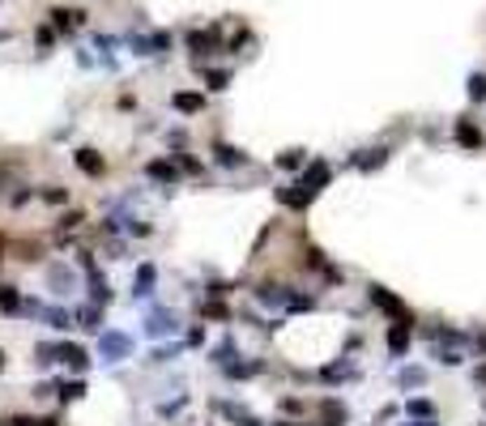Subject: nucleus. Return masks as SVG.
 <instances>
[{
  "mask_svg": "<svg viewBox=\"0 0 486 426\" xmlns=\"http://www.w3.org/2000/svg\"><path fill=\"white\" fill-rule=\"evenodd\" d=\"M175 333H180V315H175L171 307L145 311V337H149V341H167V337H175Z\"/></svg>",
  "mask_w": 486,
  "mask_h": 426,
  "instance_id": "1",
  "label": "nucleus"
},
{
  "mask_svg": "<svg viewBox=\"0 0 486 426\" xmlns=\"http://www.w3.org/2000/svg\"><path fill=\"white\" fill-rule=\"evenodd\" d=\"M367 294H371V303H375V307H380V311L393 320V324H405V329H414V311H410V307H405L397 294H389L384 286H371Z\"/></svg>",
  "mask_w": 486,
  "mask_h": 426,
  "instance_id": "2",
  "label": "nucleus"
},
{
  "mask_svg": "<svg viewBox=\"0 0 486 426\" xmlns=\"http://www.w3.org/2000/svg\"><path fill=\"white\" fill-rule=\"evenodd\" d=\"M47 362H69V371H86V366H90V354H86V345H77V341H51V345H47Z\"/></svg>",
  "mask_w": 486,
  "mask_h": 426,
  "instance_id": "3",
  "label": "nucleus"
},
{
  "mask_svg": "<svg viewBox=\"0 0 486 426\" xmlns=\"http://www.w3.org/2000/svg\"><path fill=\"white\" fill-rule=\"evenodd\" d=\"M98 354H102L107 362H124V358H133V337L120 333V329H107V333L98 337Z\"/></svg>",
  "mask_w": 486,
  "mask_h": 426,
  "instance_id": "4",
  "label": "nucleus"
},
{
  "mask_svg": "<svg viewBox=\"0 0 486 426\" xmlns=\"http://www.w3.org/2000/svg\"><path fill=\"white\" fill-rule=\"evenodd\" d=\"M329 179H333V167L324 163V158H316V163H307V167L299 171V184H303L311 196H320L324 188H329Z\"/></svg>",
  "mask_w": 486,
  "mask_h": 426,
  "instance_id": "5",
  "label": "nucleus"
},
{
  "mask_svg": "<svg viewBox=\"0 0 486 426\" xmlns=\"http://www.w3.org/2000/svg\"><path fill=\"white\" fill-rule=\"evenodd\" d=\"M363 371L350 362V358H337V362H329V366H320V380L324 384H350V380H358Z\"/></svg>",
  "mask_w": 486,
  "mask_h": 426,
  "instance_id": "6",
  "label": "nucleus"
},
{
  "mask_svg": "<svg viewBox=\"0 0 486 426\" xmlns=\"http://www.w3.org/2000/svg\"><path fill=\"white\" fill-rule=\"evenodd\" d=\"M145 175H149L154 184H167V188H171V184H180V175H184V171L175 167V158H154V163L145 167Z\"/></svg>",
  "mask_w": 486,
  "mask_h": 426,
  "instance_id": "7",
  "label": "nucleus"
},
{
  "mask_svg": "<svg viewBox=\"0 0 486 426\" xmlns=\"http://www.w3.org/2000/svg\"><path fill=\"white\" fill-rule=\"evenodd\" d=\"M154 286H158V264L154 260H145L141 269H137V277H133V298L141 303V298H149L154 294Z\"/></svg>",
  "mask_w": 486,
  "mask_h": 426,
  "instance_id": "8",
  "label": "nucleus"
},
{
  "mask_svg": "<svg viewBox=\"0 0 486 426\" xmlns=\"http://www.w3.org/2000/svg\"><path fill=\"white\" fill-rule=\"evenodd\" d=\"M389 153H393L389 145H375V149H363V153H354V158H350V167H354V171H380V167L389 163Z\"/></svg>",
  "mask_w": 486,
  "mask_h": 426,
  "instance_id": "9",
  "label": "nucleus"
},
{
  "mask_svg": "<svg viewBox=\"0 0 486 426\" xmlns=\"http://www.w3.org/2000/svg\"><path fill=\"white\" fill-rule=\"evenodd\" d=\"M213 163L227 167V171H239V167H248V153L235 149V145H227V141H213Z\"/></svg>",
  "mask_w": 486,
  "mask_h": 426,
  "instance_id": "10",
  "label": "nucleus"
},
{
  "mask_svg": "<svg viewBox=\"0 0 486 426\" xmlns=\"http://www.w3.org/2000/svg\"><path fill=\"white\" fill-rule=\"evenodd\" d=\"M278 200H282L286 209H295V213H303V209H307V205H311L316 196H311V192H307V188H303V184L295 179V184H286V188H278Z\"/></svg>",
  "mask_w": 486,
  "mask_h": 426,
  "instance_id": "11",
  "label": "nucleus"
},
{
  "mask_svg": "<svg viewBox=\"0 0 486 426\" xmlns=\"http://www.w3.org/2000/svg\"><path fill=\"white\" fill-rule=\"evenodd\" d=\"M47 286H56V294H69V290L77 286V277H73V269H69V264L51 260V264H47Z\"/></svg>",
  "mask_w": 486,
  "mask_h": 426,
  "instance_id": "12",
  "label": "nucleus"
},
{
  "mask_svg": "<svg viewBox=\"0 0 486 426\" xmlns=\"http://www.w3.org/2000/svg\"><path fill=\"white\" fill-rule=\"evenodd\" d=\"M73 167H77L81 175H102V171H107V163L98 158V149H86V145L73 153Z\"/></svg>",
  "mask_w": 486,
  "mask_h": 426,
  "instance_id": "13",
  "label": "nucleus"
},
{
  "mask_svg": "<svg viewBox=\"0 0 486 426\" xmlns=\"http://www.w3.org/2000/svg\"><path fill=\"white\" fill-rule=\"evenodd\" d=\"M452 137H457V141H461L465 149H482V145H486V137H482V128H478L473 120H457Z\"/></svg>",
  "mask_w": 486,
  "mask_h": 426,
  "instance_id": "14",
  "label": "nucleus"
},
{
  "mask_svg": "<svg viewBox=\"0 0 486 426\" xmlns=\"http://www.w3.org/2000/svg\"><path fill=\"white\" fill-rule=\"evenodd\" d=\"M410 333H414V329H405V324H389L384 341H389V354H393V358H405V354H410Z\"/></svg>",
  "mask_w": 486,
  "mask_h": 426,
  "instance_id": "15",
  "label": "nucleus"
},
{
  "mask_svg": "<svg viewBox=\"0 0 486 426\" xmlns=\"http://www.w3.org/2000/svg\"><path fill=\"white\" fill-rule=\"evenodd\" d=\"M346 422H350V409L337 397H329V401L320 405V426H346Z\"/></svg>",
  "mask_w": 486,
  "mask_h": 426,
  "instance_id": "16",
  "label": "nucleus"
},
{
  "mask_svg": "<svg viewBox=\"0 0 486 426\" xmlns=\"http://www.w3.org/2000/svg\"><path fill=\"white\" fill-rule=\"evenodd\" d=\"M86 277H90V303H94V307H107V303L116 298V294H112V282L102 277V269H94V273H86Z\"/></svg>",
  "mask_w": 486,
  "mask_h": 426,
  "instance_id": "17",
  "label": "nucleus"
},
{
  "mask_svg": "<svg viewBox=\"0 0 486 426\" xmlns=\"http://www.w3.org/2000/svg\"><path fill=\"white\" fill-rule=\"evenodd\" d=\"M307 163H311V158H307V149H282V153L274 158V167H278V171H290V175H299Z\"/></svg>",
  "mask_w": 486,
  "mask_h": 426,
  "instance_id": "18",
  "label": "nucleus"
},
{
  "mask_svg": "<svg viewBox=\"0 0 486 426\" xmlns=\"http://www.w3.org/2000/svg\"><path fill=\"white\" fill-rule=\"evenodd\" d=\"M260 371H264L260 358H243V362L235 358L231 366H222V376H227V380H252V376H260Z\"/></svg>",
  "mask_w": 486,
  "mask_h": 426,
  "instance_id": "19",
  "label": "nucleus"
},
{
  "mask_svg": "<svg viewBox=\"0 0 486 426\" xmlns=\"http://www.w3.org/2000/svg\"><path fill=\"white\" fill-rule=\"evenodd\" d=\"M39 320H43V324H47V329H56V333H65V329H73V311H65L60 303H56V307H43V311H39Z\"/></svg>",
  "mask_w": 486,
  "mask_h": 426,
  "instance_id": "20",
  "label": "nucleus"
},
{
  "mask_svg": "<svg viewBox=\"0 0 486 426\" xmlns=\"http://www.w3.org/2000/svg\"><path fill=\"white\" fill-rule=\"evenodd\" d=\"M252 298H256V303H264V307H286L290 290H282V286H274V282H264V286H256V290H252Z\"/></svg>",
  "mask_w": 486,
  "mask_h": 426,
  "instance_id": "21",
  "label": "nucleus"
},
{
  "mask_svg": "<svg viewBox=\"0 0 486 426\" xmlns=\"http://www.w3.org/2000/svg\"><path fill=\"white\" fill-rule=\"evenodd\" d=\"M209 358H213V366H218V371H222V366H231V362L239 358V345H235V337H222L218 345L209 350Z\"/></svg>",
  "mask_w": 486,
  "mask_h": 426,
  "instance_id": "22",
  "label": "nucleus"
},
{
  "mask_svg": "<svg viewBox=\"0 0 486 426\" xmlns=\"http://www.w3.org/2000/svg\"><path fill=\"white\" fill-rule=\"evenodd\" d=\"M201 315H205V320H213V324H231V320H235V311H231L222 298H209V303H201Z\"/></svg>",
  "mask_w": 486,
  "mask_h": 426,
  "instance_id": "23",
  "label": "nucleus"
},
{
  "mask_svg": "<svg viewBox=\"0 0 486 426\" xmlns=\"http://www.w3.org/2000/svg\"><path fill=\"white\" fill-rule=\"evenodd\" d=\"M22 303H26V298H22V294H18L13 286H0V315L18 320V315H22Z\"/></svg>",
  "mask_w": 486,
  "mask_h": 426,
  "instance_id": "24",
  "label": "nucleus"
},
{
  "mask_svg": "<svg viewBox=\"0 0 486 426\" xmlns=\"http://www.w3.org/2000/svg\"><path fill=\"white\" fill-rule=\"evenodd\" d=\"M422 384H426V366H401L397 371V388L410 392V388H422Z\"/></svg>",
  "mask_w": 486,
  "mask_h": 426,
  "instance_id": "25",
  "label": "nucleus"
},
{
  "mask_svg": "<svg viewBox=\"0 0 486 426\" xmlns=\"http://www.w3.org/2000/svg\"><path fill=\"white\" fill-rule=\"evenodd\" d=\"M405 413H410L414 422H422V418H436V401H431V397H410V401H405Z\"/></svg>",
  "mask_w": 486,
  "mask_h": 426,
  "instance_id": "26",
  "label": "nucleus"
},
{
  "mask_svg": "<svg viewBox=\"0 0 486 426\" xmlns=\"http://www.w3.org/2000/svg\"><path fill=\"white\" fill-rule=\"evenodd\" d=\"M47 18L56 22V30H77V26L86 22V13H77V9H51Z\"/></svg>",
  "mask_w": 486,
  "mask_h": 426,
  "instance_id": "27",
  "label": "nucleus"
},
{
  "mask_svg": "<svg viewBox=\"0 0 486 426\" xmlns=\"http://www.w3.org/2000/svg\"><path fill=\"white\" fill-rule=\"evenodd\" d=\"M73 320H77V324H81L86 333H98V324H102V307H94V303H86V307H81V311H77Z\"/></svg>",
  "mask_w": 486,
  "mask_h": 426,
  "instance_id": "28",
  "label": "nucleus"
},
{
  "mask_svg": "<svg viewBox=\"0 0 486 426\" xmlns=\"http://www.w3.org/2000/svg\"><path fill=\"white\" fill-rule=\"evenodd\" d=\"M171 106H175V111H184V116H192V111H201V106H205V98H201V94H188V90H180V94L171 98Z\"/></svg>",
  "mask_w": 486,
  "mask_h": 426,
  "instance_id": "29",
  "label": "nucleus"
},
{
  "mask_svg": "<svg viewBox=\"0 0 486 426\" xmlns=\"http://www.w3.org/2000/svg\"><path fill=\"white\" fill-rule=\"evenodd\" d=\"M86 392H90V384H86V380H60V388H56V397H60V401H81Z\"/></svg>",
  "mask_w": 486,
  "mask_h": 426,
  "instance_id": "30",
  "label": "nucleus"
},
{
  "mask_svg": "<svg viewBox=\"0 0 486 426\" xmlns=\"http://www.w3.org/2000/svg\"><path fill=\"white\" fill-rule=\"evenodd\" d=\"M436 358L444 366H461L465 362V345H436Z\"/></svg>",
  "mask_w": 486,
  "mask_h": 426,
  "instance_id": "31",
  "label": "nucleus"
},
{
  "mask_svg": "<svg viewBox=\"0 0 486 426\" xmlns=\"http://www.w3.org/2000/svg\"><path fill=\"white\" fill-rule=\"evenodd\" d=\"M213 413H222V418H231V422H239V426H243V418H248V409L235 405V401H213Z\"/></svg>",
  "mask_w": 486,
  "mask_h": 426,
  "instance_id": "32",
  "label": "nucleus"
},
{
  "mask_svg": "<svg viewBox=\"0 0 486 426\" xmlns=\"http://www.w3.org/2000/svg\"><path fill=\"white\" fill-rule=\"evenodd\" d=\"M469 102H486V73H469Z\"/></svg>",
  "mask_w": 486,
  "mask_h": 426,
  "instance_id": "33",
  "label": "nucleus"
},
{
  "mask_svg": "<svg viewBox=\"0 0 486 426\" xmlns=\"http://www.w3.org/2000/svg\"><path fill=\"white\" fill-rule=\"evenodd\" d=\"M180 350H184V341L180 345H158V350H149V362H175Z\"/></svg>",
  "mask_w": 486,
  "mask_h": 426,
  "instance_id": "34",
  "label": "nucleus"
},
{
  "mask_svg": "<svg viewBox=\"0 0 486 426\" xmlns=\"http://www.w3.org/2000/svg\"><path fill=\"white\" fill-rule=\"evenodd\" d=\"M205 81H209V90H227V85H231V73H227V69H209Z\"/></svg>",
  "mask_w": 486,
  "mask_h": 426,
  "instance_id": "35",
  "label": "nucleus"
},
{
  "mask_svg": "<svg viewBox=\"0 0 486 426\" xmlns=\"http://www.w3.org/2000/svg\"><path fill=\"white\" fill-rule=\"evenodd\" d=\"M39 196L47 205H69V188H39Z\"/></svg>",
  "mask_w": 486,
  "mask_h": 426,
  "instance_id": "36",
  "label": "nucleus"
},
{
  "mask_svg": "<svg viewBox=\"0 0 486 426\" xmlns=\"http://www.w3.org/2000/svg\"><path fill=\"white\" fill-rule=\"evenodd\" d=\"M34 43H39V51H47L51 43H56V30H51V26H39V34H34Z\"/></svg>",
  "mask_w": 486,
  "mask_h": 426,
  "instance_id": "37",
  "label": "nucleus"
},
{
  "mask_svg": "<svg viewBox=\"0 0 486 426\" xmlns=\"http://www.w3.org/2000/svg\"><path fill=\"white\" fill-rule=\"evenodd\" d=\"M81 222H86V213H77V209H73V213H65V222H60V235H65V231H77Z\"/></svg>",
  "mask_w": 486,
  "mask_h": 426,
  "instance_id": "38",
  "label": "nucleus"
},
{
  "mask_svg": "<svg viewBox=\"0 0 486 426\" xmlns=\"http://www.w3.org/2000/svg\"><path fill=\"white\" fill-rule=\"evenodd\" d=\"M26 200H30V188H18V192H9V205H13V209H22Z\"/></svg>",
  "mask_w": 486,
  "mask_h": 426,
  "instance_id": "39",
  "label": "nucleus"
},
{
  "mask_svg": "<svg viewBox=\"0 0 486 426\" xmlns=\"http://www.w3.org/2000/svg\"><path fill=\"white\" fill-rule=\"evenodd\" d=\"M201 341H205V329H201V324H192V329H188V337H184V345H201Z\"/></svg>",
  "mask_w": 486,
  "mask_h": 426,
  "instance_id": "40",
  "label": "nucleus"
},
{
  "mask_svg": "<svg viewBox=\"0 0 486 426\" xmlns=\"http://www.w3.org/2000/svg\"><path fill=\"white\" fill-rule=\"evenodd\" d=\"M282 413H303V401L299 397H282Z\"/></svg>",
  "mask_w": 486,
  "mask_h": 426,
  "instance_id": "41",
  "label": "nucleus"
},
{
  "mask_svg": "<svg viewBox=\"0 0 486 426\" xmlns=\"http://www.w3.org/2000/svg\"><path fill=\"white\" fill-rule=\"evenodd\" d=\"M5 426H34V418H30V413H13Z\"/></svg>",
  "mask_w": 486,
  "mask_h": 426,
  "instance_id": "42",
  "label": "nucleus"
},
{
  "mask_svg": "<svg viewBox=\"0 0 486 426\" xmlns=\"http://www.w3.org/2000/svg\"><path fill=\"white\" fill-rule=\"evenodd\" d=\"M405 426H440L436 418H422V422H405Z\"/></svg>",
  "mask_w": 486,
  "mask_h": 426,
  "instance_id": "43",
  "label": "nucleus"
},
{
  "mask_svg": "<svg viewBox=\"0 0 486 426\" xmlns=\"http://www.w3.org/2000/svg\"><path fill=\"white\" fill-rule=\"evenodd\" d=\"M243 426H269V422H260V418H252V413H248V418H243Z\"/></svg>",
  "mask_w": 486,
  "mask_h": 426,
  "instance_id": "44",
  "label": "nucleus"
},
{
  "mask_svg": "<svg viewBox=\"0 0 486 426\" xmlns=\"http://www.w3.org/2000/svg\"><path fill=\"white\" fill-rule=\"evenodd\" d=\"M34 426H60V418H43V422H34Z\"/></svg>",
  "mask_w": 486,
  "mask_h": 426,
  "instance_id": "45",
  "label": "nucleus"
},
{
  "mask_svg": "<svg viewBox=\"0 0 486 426\" xmlns=\"http://www.w3.org/2000/svg\"><path fill=\"white\" fill-rule=\"evenodd\" d=\"M0 371H5V350H0Z\"/></svg>",
  "mask_w": 486,
  "mask_h": 426,
  "instance_id": "46",
  "label": "nucleus"
},
{
  "mask_svg": "<svg viewBox=\"0 0 486 426\" xmlns=\"http://www.w3.org/2000/svg\"><path fill=\"white\" fill-rule=\"evenodd\" d=\"M278 426H299V422H278Z\"/></svg>",
  "mask_w": 486,
  "mask_h": 426,
  "instance_id": "47",
  "label": "nucleus"
},
{
  "mask_svg": "<svg viewBox=\"0 0 486 426\" xmlns=\"http://www.w3.org/2000/svg\"><path fill=\"white\" fill-rule=\"evenodd\" d=\"M0 43H5V34H0Z\"/></svg>",
  "mask_w": 486,
  "mask_h": 426,
  "instance_id": "48",
  "label": "nucleus"
}]
</instances>
